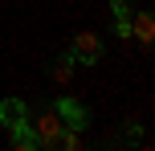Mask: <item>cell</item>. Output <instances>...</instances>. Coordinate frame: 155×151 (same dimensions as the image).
Listing matches in <instances>:
<instances>
[{
	"mask_svg": "<svg viewBox=\"0 0 155 151\" xmlns=\"http://www.w3.org/2000/svg\"><path fill=\"white\" fill-rule=\"evenodd\" d=\"M53 110L57 114H61V123H65V127H74V131H86V127H90V123H94V114H90V106H82V102H74V98H57V102H53Z\"/></svg>",
	"mask_w": 155,
	"mask_h": 151,
	"instance_id": "3",
	"label": "cell"
},
{
	"mask_svg": "<svg viewBox=\"0 0 155 151\" xmlns=\"http://www.w3.org/2000/svg\"><path fill=\"white\" fill-rule=\"evenodd\" d=\"M25 110H29V102H21V98H0V127L25 123Z\"/></svg>",
	"mask_w": 155,
	"mask_h": 151,
	"instance_id": "5",
	"label": "cell"
},
{
	"mask_svg": "<svg viewBox=\"0 0 155 151\" xmlns=\"http://www.w3.org/2000/svg\"><path fill=\"white\" fill-rule=\"evenodd\" d=\"M74 70H78L74 53H57L53 61H49V78H53L57 86H70V82H74Z\"/></svg>",
	"mask_w": 155,
	"mask_h": 151,
	"instance_id": "4",
	"label": "cell"
},
{
	"mask_svg": "<svg viewBox=\"0 0 155 151\" xmlns=\"http://www.w3.org/2000/svg\"><path fill=\"white\" fill-rule=\"evenodd\" d=\"M123 143H143V127H139L135 119L123 123Z\"/></svg>",
	"mask_w": 155,
	"mask_h": 151,
	"instance_id": "9",
	"label": "cell"
},
{
	"mask_svg": "<svg viewBox=\"0 0 155 151\" xmlns=\"http://www.w3.org/2000/svg\"><path fill=\"white\" fill-rule=\"evenodd\" d=\"M78 147H82V131L61 127V135H57V151H78Z\"/></svg>",
	"mask_w": 155,
	"mask_h": 151,
	"instance_id": "8",
	"label": "cell"
},
{
	"mask_svg": "<svg viewBox=\"0 0 155 151\" xmlns=\"http://www.w3.org/2000/svg\"><path fill=\"white\" fill-rule=\"evenodd\" d=\"M131 33L143 41V45H151V41H155V21H151V12H139V16H135Z\"/></svg>",
	"mask_w": 155,
	"mask_h": 151,
	"instance_id": "7",
	"label": "cell"
},
{
	"mask_svg": "<svg viewBox=\"0 0 155 151\" xmlns=\"http://www.w3.org/2000/svg\"><path fill=\"white\" fill-rule=\"evenodd\" d=\"M25 123L33 127V135H37V147L41 151H57V135H61V114L53 110V102H45V98H37V102L25 110Z\"/></svg>",
	"mask_w": 155,
	"mask_h": 151,
	"instance_id": "1",
	"label": "cell"
},
{
	"mask_svg": "<svg viewBox=\"0 0 155 151\" xmlns=\"http://www.w3.org/2000/svg\"><path fill=\"white\" fill-rule=\"evenodd\" d=\"M8 135H12V147H16V151H37V135H33L29 123H16V127H8Z\"/></svg>",
	"mask_w": 155,
	"mask_h": 151,
	"instance_id": "6",
	"label": "cell"
},
{
	"mask_svg": "<svg viewBox=\"0 0 155 151\" xmlns=\"http://www.w3.org/2000/svg\"><path fill=\"white\" fill-rule=\"evenodd\" d=\"M114 33L127 41V37H131V21H114Z\"/></svg>",
	"mask_w": 155,
	"mask_h": 151,
	"instance_id": "11",
	"label": "cell"
},
{
	"mask_svg": "<svg viewBox=\"0 0 155 151\" xmlns=\"http://www.w3.org/2000/svg\"><path fill=\"white\" fill-rule=\"evenodd\" d=\"M114 8V21H131V0H110Z\"/></svg>",
	"mask_w": 155,
	"mask_h": 151,
	"instance_id": "10",
	"label": "cell"
},
{
	"mask_svg": "<svg viewBox=\"0 0 155 151\" xmlns=\"http://www.w3.org/2000/svg\"><path fill=\"white\" fill-rule=\"evenodd\" d=\"M70 53H74V61H78V65H98L102 57H106V49H102L98 33H78L74 45H70Z\"/></svg>",
	"mask_w": 155,
	"mask_h": 151,
	"instance_id": "2",
	"label": "cell"
}]
</instances>
